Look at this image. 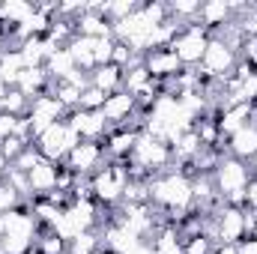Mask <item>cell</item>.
<instances>
[{
    "label": "cell",
    "instance_id": "cell-1",
    "mask_svg": "<svg viewBox=\"0 0 257 254\" xmlns=\"http://www.w3.org/2000/svg\"><path fill=\"white\" fill-rule=\"evenodd\" d=\"M251 180H254L251 168L245 162L233 159V156H221L215 171H212V186L227 206H242L245 209V189H248Z\"/></svg>",
    "mask_w": 257,
    "mask_h": 254
},
{
    "label": "cell",
    "instance_id": "cell-2",
    "mask_svg": "<svg viewBox=\"0 0 257 254\" xmlns=\"http://www.w3.org/2000/svg\"><path fill=\"white\" fill-rule=\"evenodd\" d=\"M126 165L138 168V171H144L147 177H156V174L174 168V147H171L168 141H159V138L141 132V138H138L132 156L126 159Z\"/></svg>",
    "mask_w": 257,
    "mask_h": 254
},
{
    "label": "cell",
    "instance_id": "cell-3",
    "mask_svg": "<svg viewBox=\"0 0 257 254\" xmlns=\"http://www.w3.org/2000/svg\"><path fill=\"white\" fill-rule=\"evenodd\" d=\"M90 186H93V200L102 206V209H114L117 203H123V191L128 186V168L126 162H111L90 177Z\"/></svg>",
    "mask_w": 257,
    "mask_h": 254
},
{
    "label": "cell",
    "instance_id": "cell-4",
    "mask_svg": "<svg viewBox=\"0 0 257 254\" xmlns=\"http://www.w3.org/2000/svg\"><path fill=\"white\" fill-rule=\"evenodd\" d=\"M206 45H209V30L200 27L197 21H192V24H186V27L174 36L171 51L177 54V60L183 63V69H194V66H200V60H203Z\"/></svg>",
    "mask_w": 257,
    "mask_h": 254
},
{
    "label": "cell",
    "instance_id": "cell-5",
    "mask_svg": "<svg viewBox=\"0 0 257 254\" xmlns=\"http://www.w3.org/2000/svg\"><path fill=\"white\" fill-rule=\"evenodd\" d=\"M78 144H81V138L69 129L66 120H60V123H54V126H51L42 138H39V141H36V150L42 153V159H45V162L63 165L66 159H69V153H72Z\"/></svg>",
    "mask_w": 257,
    "mask_h": 254
},
{
    "label": "cell",
    "instance_id": "cell-6",
    "mask_svg": "<svg viewBox=\"0 0 257 254\" xmlns=\"http://www.w3.org/2000/svg\"><path fill=\"white\" fill-rule=\"evenodd\" d=\"M215 245H236L245 239V209L221 203L215 212Z\"/></svg>",
    "mask_w": 257,
    "mask_h": 254
},
{
    "label": "cell",
    "instance_id": "cell-7",
    "mask_svg": "<svg viewBox=\"0 0 257 254\" xmlns=\"http://www.w3.org/2000/svg\"><path fill=\"white\" fill-rule=\"evenodd\" d=\"M63 165L72 171V174H78V177H93V174H99V171L108 165L105 144H96V141H81V144L69 153V159H66Z\"/></svg>",
    "mask_w": 257,
    "mask_h": 254
},
{
    "label": "cell",
    "instance_id": "cell-8",
    "mask_svg": "<svg viewBox=\"0 0 257 254\" xmlns=\"http://www.w3.org/2000/svg\"><path fill=\"white\" fill-rule=\"evenodd\" d=\"M66 123H69V129L81 141H96V144H105V138L111 132V126H108V120H105L102 111H81V108H75V111H69Z\"/></svg>",
    "mask_w": 257,
    "mask_h": 254
},
{
    "label": "cell",
    "instance_id": "cell-9",
    "mask_svg": "<svg viewBox=\"0 0 257 254\" xmlns=\"http://www.w3.org/2000/svg\"><path fill=\"white\" fill-rule=\"evenodd\" d=\"M102 114H105V120H108L111 129H120L138 114V102H135V96H128L126 90H117V93H111V96L105 99Z\"/></svg>",
    "mask_w": 257,
    "mask_h": 254
},
{
    "label": "cell",
    "instance_id": "cell-10",
    "mask_svg": "<svg viewBox=\"0 0 257 254\" xmlns=\"http://www.w3.org/2000/svg\"><path fill=\"white\" fill-rule=\"evenodd\" d=\"M224 150H227V156L251 165L257 159V123H248V126H242L239 132H233L224 141Z\"/></svg>",
    "mask_w": 257,
    "mask_h": 254
},
{
    "label": "cell",
    "instance_id": "cell-11",
    "mask_svg": "<svg viewBox=\"0 0 257 254\" xmlns=\"http://www.w3.org/2000/svg\"><path fill=\"white\" fill-rule=\"evenodd\" d=\"M144 66L156 81H168V78H177L183 72V63L177 60V54L171 48H156V51L144 54Z\"/></svg>",
    "mask_w": 257,
    "mask_h": 254
},
{
    "label": "cell",
    "instance_id": "cell-12",
    "mask_svg": "<svg viewBox=\"0 0 257 254\" xmlns=\"http://www.w3.org/2000/svg\"><path fill=\"white\" fill-rule=\"evenodd\" d=\"M233 21V12H230V3L227 0H206L200 3V12H197V24L209 30V36H215L221 27H227Z\"/></svg>",
    "mask_w": 257,
    "mask_h": 254
},
{
    "label": "cell",
    "instance_id": "cell-13",
    "mask_svg": "<svg viewBox=\"0 0 257 254\" xmlns=\"http://www.w3.org/2000/svg\"><path fill=\"white\" fill-rule=\"evenodd\" d=\"M138 138H141V132H135V129H111L108 132V138H105V153H108V159L111 162H126L128 156H132V150H135V144H138Z\"/></svg>",
    "mask_w": 257,
    "mask_h": 254
},
{
    "label": "cell",
    "instance_id": "cell-14",
    "mask_svg": "<svg viewBox=\"0 0 257 254\" xmlns=\"http://www.w3.org/2000/svg\"><path fill=\"white\" fill-rule=\"evenodd\" d=\"M57 171L60 165L54 162H39L27 177H30V191H33V200L36 197H48L51 191H57Z\"/></svg>",
    "mask_w": 257,
    "mask_h": 254
},
{
    "label": "cell",
    "instance_id": "cell-15",
    "mask_svg": "<svg viewBox=\"0 0 257 254\" xmlns=\"http://www.w3.org/2000/svg\"><path fill=\"white\" fill-rule=\"evenodd\" d=\"M75 36H90V39H102V36H114V24L99 15V12H84L75 18Z\"/></svg>",
    "mask_w": 257,
    "mask_h": 254
},
{
    "label": "cell",
    "instance_id": "cell-16",
    "mask_svg": "<svg viewBox=\"0 0 257 254\" xmlns=\"http://www.w3.org/2000/svg\"><path fill=\"white\" fill-rule=\"evenodd\" d=\"M15 90H21L30 102H33L36 96L48 93V90H51V78H48L45 66H42V69H24L21 78H18V84H15Z\"/></svg>",
    "mask_w": 257,
    "mask_h": 254
},
{
    "label": "cell",
    "instance_id": "cell-17",
    "mask_svg": "<svg viewBox=\"0 0 257 254\" xmlns=\"http://www.w3.org/2000/svg\"><path fill=\"white\" fill-rule=\"evenodd\" d=\"M72 60H75V69L81 72H93L96 69V39L90 36H72V42L66 45Z\"/></svg>",
    "mask_w": 257,
    "mask_h": 254
},
{
    "label": "cell",
    "instance_id": "cell-18",
    "mask_svg": "<svg viewBox=\"0 0 257 254\" xmlns=\"http://www.w3.org/2000/svg\"><path fill=\"white\" fill-rule=\"evenodd\" d=\"M30 114H36V117H45V120H51V123H60L69 117V111H66V105L48 90V93H42V96H36L33 102H30Z\"/></svg>",
    "mask_w": 257,
    "mask_h": 254
},
{
    "label": "cell",
    "instance_id": "cell-19",
    "mask_svg": "<svg viewBox=\"0 0 257 254\" xmlns=\"http://www.w3.org/2000/svg\"><path fill=\"white\" fill-rule=\"evenodd\" d=\"M90 84L96 87V90H102L105 96H111V93H117V90H123V69H117V66H96L93 72H90Z\"/></svg>",
    "mask_w": 257,
    "mask_h": 254
},
{
    "label": "cell",
    "instance_id": "cell-20",
    "mask_svg": "<svg viewBox=\"0 0 257 254\" xmlns=\"http://www.w3.org/2000/svg\"><path fill=\"white\" fill-rule=\"evenodd\" d=\"M150 242H153L156 254H183V236H180V230H177L174 224L159 227Z\"/></svg>",
    "mask_w": 257,
    "mask_h": 254
},
{
    "label": "cell",
    "instance_id": "cell-21",
    "mask_svg": "<svg viewBox=\"0 0 257 254\" xmlns=\"http://www.w3.org/2000/svg\"><path fill=\"white\" fill-rule=\"evenodd\" d=\"M21 72H24V60H21L18 48H6L0 54V81L6 87H15L18 78H21Z\"/></svg>",
    "mask_w": 257,
    "mask_h": 254
},
{
    "label": "cell",
    "instance_id": "cell-22",
    "mask_svg": "<svg viewBox=\"0 0 257 254\" xmlns=\"http://www.w3.org/2000/svg\"><path fill=\"white\" fill-rule=\"evenodd\" d=\"M45 72H48L51 81H66V78L75 72V60H72L69 48H57L54 54H48V60H45Z\"/></svg>",
    "mask_w": 257,
    "mask_h": 254
},
{
    "label": "cell",
    "instance_id": "cell-23",
    "mask_svg": "<svg viewBox=\"0 0 257 254\" xmlns=\"http://www.w3.org/2000/svg\"><path fill=\"white\" fill-rule=\"evenodd\" d=\"M153 81V75L147 72V66L141 63V66H132V69H126L123 72V90H126L128 96H138L147 84Z\"/></svg>",
    "mask_w": 257,
    "mask_h": 254
},
{
    "label": "cell",
    "instance_id": "cell-24",
    "mask_svg": "<svg viewBox=\"0 0 257 254\" xmlns=\"http://www.w3.org/2000/svg\"><path fill=\"white\" fill-rule=\"evenodd\" d=\"M69 242L63 236H57L51 227H42V233L36 236V254H66Z\"/></svg>",
    "mask_w": 257,
    "mask_h": 254
},
{
    "label": "cell",
    "instance_id": "cell-25",
    "mask_svg": "<svg viewBox=\"0 0 257 254\" xmlns=\"http://www.w3.org/2000/svg\"><path fill=\"white\" fill-rule=\"evenodd\" d=\"M99 248H102V233L99 230H87V233H81V236H75L69 242L66 254H96Z\"/></svg>",
    "mask_w": 257,
    "mask_h": 254
},
{
    "label": "cell",
    "instance_id": "cell-26",
    "mask_svg": "<svg viewBox=\"0 0 257 254\" xmlns=\"http://www.w3.org/2000/svg\"><path fill=\"white\" fill-rule=\"evenodd\" d=\"M0 111H6V114H12V117H27V111H30V99H27L21 90L9 87V93H6L3 108H0Z\"/></svg>",
    "mask_w": 257,
    "mask_h": 254
},
{
    "label": "cell",
    "instance_id": "cell-27",
    "mask_svg": "<svg viewBox=\"0 0 257 254\" xmlns=\"http://www.w3.org/2000/svg\"><path fill=\"white\" fill-rule=\"evenodd\" d=\"M51 93L66 105V111H75L78 102H81V90L75 84H69V81H51Z\"/></svg>",
    "mask_w": 257,
    "mask_h": 254
},
{
    "label": "cell",
    "instance_id": "cell-28",
    "mask_svg": "<svg viewBox=\"0 0 257 254\" xmlns=\"http://www.w3.org/2000/svg\"><path fill=\"white\" fill-rule=\"evenodd\" d=\"M39 162H45V159H42V153H39V150H36V144H33V147H24V150H21V156L12 162V168H15V171H21V174H30Z\"/></svg>",
    "mask_w": 257,
    "mask_h": 254
},
{
    "label": "cell",
    "instance_id": "cell-29",
    "mask_svg": "<svg viewBox=\"0 0 257 254\" xmlns=\"http://www.w3.org/2000/svg\"><path fill=\"white\" fill-rule=\"evenodd\" d=\"M105 99H108V96L90 84V87L81 93V102H78V108H81V111H102V108H105Z\"/></svg>",
    "mask_w": 257,
    "mask_h": 254
},
{
    "label": "cell",
    "instance_id": "cell-30",
    "mask_svg": "<svg viewBox=\"0 0 257 254\" xmlns=\"http://www.w3.org/2000/svg\"><path fill=\"white\" fill-rule=\"evenodd\" d=\"M212 248H215V242L209 236H203V233L183 239V254H212Z\"/></svg>",
    "mask_w": 257,
    "mask_h": 254
},
{
    "label": "cell",
    "instance_id": "cell-31",
    "mask_svg": "<svg viewBox=\"0 0 257 254\" xmlns=\"http://www.w3.org/2000/svg\"><path fill=\"white\" fill-rule=\"evenodd\" d=\"M114 45H117L114 36H102V39H96V66H108L111 63V57H114Z\"/></svg>",
    "mask_w": 257,
    "mask_h": 254
},
{
    "label": "cell",
    "instance_id": "cell-32",
    "mask_svg": "<svg viewBox=\"0 0 257 254\" xmlns=\"http://www.w3.org/2000/svg\"><path fill=\"white\" fill-rule=\"evenodd\" d=\"M21 203H24V200H21L15 191L9 189L6 183H0V215H3V212H12V209H18Z\"/></svg>",
    "mask_w": 257,
    "mask_h": 254
},
{
    "label": "cell",
    "instance_id": "cell-33",
    "mask_svg": "<svg viewBox=\"0 0 257 254\" xmlns=\"http://www.w3.org/2000/svg\"><path fill=\"white\" fill-rule=\"evenodd\" d=\"M18 120H21V117H12V114L0 111V144H3V141H9V138H15Z\"/></svg>",
    "mask_w": 257,
    "mask_h": 254
},
{
    "label": "cell",
    "instance_id": "cell-34",
    "mask_svg": "<svg viewBox=\"0 0 257 254\" xmlns=\"http://www.w3.org/2000/svg\"><path fill=\"white\" fill-rule=\"evenodd\" d=\"M0 150H3V156H6L9 162H15V159L21 156V150H24V144H21L18 138H9V141H3V144H0Z\"/></svg>",
    "mask_w": 257,
    "mask_h": 254
},
{
    "label": "cell",
    "instance_id": "cell-35",
    "mask_svg": "<svg viewBox=\"0 0 257 254\" xmlns=\"http://www.w3.org/2000/svg\"><path fill=\"white\" fill-rule=\"evenodd\" d=\"M245 209L257 212V177L248 183V189H245Z\"/></svg>",
    "mask_w": 257,
    "mask_h": 254
},
{
    "label": "cell",
    "instance_id": "cell-36",
    "mask_svg": "<svg viewBox=\"0 0 257 254\" xmlns=\"http://www.w3.org/2000/svg\"><path fill=\"white\" fill-rule=\"evenodd\" d=\"M236 251L239 254H257V239L254 236H245L242 242H236Z\"/></svg>",
    "mask_w": 257,
    "mask_h": 254
},
{
    "label": "cell",
    "instance_id": "cell-37",
    "mask_svg": "<svg viewBox=\"0 0 257 254\" xmlns=\"http://www.w3.org/2000/svg\"><path fill=\"white\" fill-rule=\"evenodd\" d=\"M126 254H156V248H153V242H150V239H141V242H138L135 248H128Z\"/></svg>",
    "mask_w": 257,
    "mask_h": 254
},
{
    "label": "cell",
    "instance_id": "cell-38",
    "mask_svg": "<svg viewBox=\"0 0 257 254\" xmlns=\"http://www.w3.org/2000/svg\"><path fill=\"white\" fill-rule=\"evenodd\" d=\"M9 168H12V162L3 156V150H0V183L6 180V174H9Z\"/></svg>",
    "mask_w": 257,
    "mask_h": 254
},
{
    "label": "cell",
    "instance_id": "cell-39",
    "mask_svg": "<svg viewBox=\"0 0 257 254\" xmlns=\"http://www.w3.org/2000/svg\"><path fill=\"white\" fill-rule=\"evenodd\" d=\"M212 254H239V251H236V245H215Z\"/></svg>",
    "mask_w": 257,
    "mask_h": 254
},
{
    "label": "cell",
    "instance_id": "cell-40",
    "mask_svg": "<svg viewBox=\"0 0 257 254\" xmlns=\"http://www.w3.org/2000/svg\"><path fill=\"white\" fill-rule=\"evenodd\" d=\"M6 93H9V87H6V84L0 81V108H3V99H6Z\"/></svg>",
    "mask_w": 257,
    "mask_h": 254
},
{
    "label": "cell",
    "instance_id": "cell-41",
    "mask_svg": "<svg viewBox=\"0 0 257 254\" xmlns=\"http://www.w3.org/2000/svg\"><path fill=\"white\" fill-rule=\"evenodd\" d=\"M248 168H251V174H254V177H257V159H254V162H251V165H248Z\"/></svg>",
    "mask_w": 257,
    "mask_h": 254
},
{
    "label": "cell",
    "instance_id": "cell-42",
    "mask_svg": "<svg viewBox=\"0 0 257 254\" xmlns=\"http://www.w3.org/2000/svg\"><path fill=\"white\" fill-rule=\"evenodd\" d=\"M96 254H111V251H105V248H99V251H96Z\"/></svg>",
    "mask_w": 257,
    "mask_h": 254
},
{
    "label": "cell",
    "instance_id": "cell-43",
    "mask_svg": "<svg viewBox=\"0 0 257 254\" xmlns=\"http://www.w3.org/2000/svg\"><path fill=\"white\" fill-rule=\"evenodd\" d=\"M3 51H6V48H3V39H0V54H3Z\"/></svg>",
    "mask_w": 257,
    "mask_h": 254
}]
</instances>
